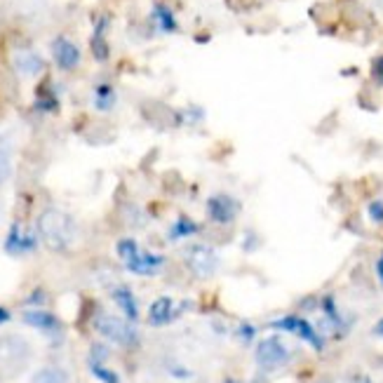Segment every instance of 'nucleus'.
<instances>
[{
    "label": "nucleus",
    "mask_w": 383,
    "mask_h": 383,
    "mask_svg": "<svg viewBox=\"0 0 383 383\" xmlns=\"http://www.w3.org/2000/svg\"><path fill=\"white\" fill-rule=\"evenodd\" d=\"M38 236L45 243V247H50L52 252H64L75 243L78 226L71 214L50 207L38 217Z\"/></svg>",
    "instance_id": "obj_1"
},
{
    "label": "nucleus",
    "mask_w": 383,
    "mask_h": 383,
    "mask_svg": "<svg viewBox=\"0 0 383 383\" xmlns=\"http://www.w3.org/2000/svg\"><path fill=\"white\" fill-rule=\"evenodd\" d=\"M291 360V350L287 348L280 336H266L256 343L254 350V362L263 372H275V369H282L284 365H289Z\"/></svg>",
    "instance_id": "obj_2"
},
{
    "label": "nucleus",
    "mask_w": 383,
    "mask_h": 383,
    "mask_svg": "<svg viewBox=\"0 0 383 383\" xmlns=\"http://www.w3.org/2000/svg\"><path fill=\"white\" fill-rule=\"evenodd\" d=\"M94 329L99 332L103 339L118 343V346H125V348H132L139 343V332L132 327L129 320H122V317H115V315H96L94 320Z\"/></svg>",
    "instance_id": "obj_3"
},
{
    "label": "nucleus",
    "mask_w": 383,
    "mask_h": 383,
    "mask_svg": "<svg viewBox=\"0 0 383 383\" xmlns=\"http://www.w3.org/2000/svg\"><path fill=\"white\" fill-rule=\"evenodd\" d=\"M31 358L29 343L19 336H0V369L5 374H17Z\"/></svg>",
    "instance_id": "obj_4"
},
{
    "label": "nucleus",
    "mask_w": 383,
    "mask_h": 383,
    "mask_svg": "<svg viewBox=\"0 0 383 383\" xmlns=\"http://www.w3.org/2000/svg\"><path fill=\"white\" fill-rule=\"evenodd\" d=\"M273 327H277V329H282V332H289V334L298 336V339H301L303 343L313 346L317 353L324 350L322 334L317 332V329L306 320V317H301V315H284V317H280V320L273 322Z\"/></svg>",
    "instance_id": "obj_5"
},
{
    "label": "nucleus",
    "mask_w": 383,
    "mask_h": 383,
    "mask_svg": "<svg viewBox=\"0 0 383 383\" xmlns=\"http://www.w3.org/2000/svg\"><path fill=\"white\" fill-rule=\"evenodd\" d=\"M240 214V203L229 193H214L207 200V217L212 224L231 226Z\"/></svg>",
    "instance_id": "obj_6"
},
{
    "label": "nucleus",
    "mask_w": 383,
    "mask_h": 383,
    "mask_svg": "<svg viewBox=\"0 0 383 383\" xmlns=\"http://www.w3.org/2000/svg\"><path fill=\"white\" fill-rule=\"evenodd\" d=\"M186 266L196 277H212L219 268V256L210 245H193L186 252Z\"/></svg>",
    "instance_id": "obj_7"
},
{
    "label": "nucleus",
    "mask_w": 383,
    "mask_h": 383,
    "mask_svg": "<svg viewBox=\"0 0 383 383\" xmlns=\"http://www.w3.org/2000/svg\"><path fill=\"white\" fill-rule=\"evenodd\" d=\"M125 266H127L129 273H134V275L151 277L162 268V266H165V256L153 254V252H146V250H136L134 254H129L125 259Z\"/></svg>",
    "instance_id": "obj_8"
},
{
    "label": "nucleus",
    "mask_w": 383,
    "mask_h": 383,
    "mask_svg": "<svg viewBox=\"0 0 383 383\" xmlns=\"http://www.w3.org/2000/svg\"><path fill=\"white\" fill-rule=\"evenodd\" d=\"M52 57H55L57 66L62 71H73L80 64V50L75 43H71L68 38H57L52 43Z\"/></svg>",
    "instance_id": "obj_9"
},
{
    "label": "nucleus",
    "mask_w": 383,
    "mask_h": 383,
    "mask_svg": "<svg viewBox=\"0 0 383 383\" xmlns=\"http://www.w3.org/2000/svg\"><path fill=\"white\" fill-rule=\"evenodd\" d=\"M174 317H177V310H174V301L170 296L155 298V301L151 303V308H148V322H151L153 327L172 322Z\"/></svg>",
    "instance_id": "obj_10"
},
{
    "label": "nucleus",
    "mask_w": 383,
    "mask_h": 383,
    "mask_svg": "<svg viewBox=\"0 0 383 383\" xmlns=\"http://www.w3.org/2000/svg\"><path fill=\"white\" fill-rule=\"evenodd\" d=\"M24 322L29 324V327L41 329V332H45V334H55V332H59L62 329L59 320H57L52 313H48V310H26Z\"/></svg>",
    "instance_id": "obj_11"
},
{
    "label": "nucleus",
    "mask_w": 383,
    "mask_h": 383,
    "mask_svg": "<svg viewBox=\"0 0 383 383\" xmlns=\"http://www.w3.org/2000/svg\"><path fill=\"white\" fill-rule=\"evenodd\" d=\"M15 68L26 78H34L45 68V62H43L41 55H36V52H31V50L17 52L15 55Z\"/></svg>",
    "instance_id": "obj_12"
},
{
    "label": "nucleus",
    "mask_w": 383,
    "mask_h": 383,
    "mask_svg": "<svg viewBox=\"0 0 383 383\" xmlns=\"http://www.w3.org/2000/svg\"><path fill=\"white\" fill-rule=\"evenodd\" d=\"M5 250H8L10 254H24V252L36 250V238L34 236H22L19 224H12L10 236H8V240H5Z\"/></svg>",
    "instance_id": "obj_13"
},
{
    "label": "nucleus",
    "mask_w": 383,
    "mask_h": 383,
    "mask_svg": "<svg viewBox=\"0 0 383 383\" xmlns=\"http://www.w3.org/2000/svg\"><path fill=\"white\" fill-rule=\"evenodd\" d=\"M113 301L118 303L120 310L125 313V317L129 322H134L136 317H139V303H136V298L132 294V289L129 287H118L113 291Z\"/></svg>",
    "instance_id": "obj_14"
},
{
    "label": "nucleus",
    "mask_w": 383,
    "mask_h": 383,
    "mask_svg": "<svg viewBox=\"0 0 383 383\" xmlns=\"http://www.w3.org/2000/svg\"><path fill=\"white\" fill-rule=\"evenodd\" d=\"M153 19L155 24H158V29L162 34H177L179 31V24H177V17H174V12L167 8V5L158 3L153 8Z\"/></svg>",
    "instance_id": "obj_15"
},
{
    "label": "nucleus",
    "mask_w": 383,
    "mask_h": 383,
    "mask_svg": "<svg viewBox=\"0 0 383 383\" xmlns=\"http://www.w3.org/2000/svg\"><path fill=\"white\" fill-rule=\"evenodd\" d=\"M31 383H68V374L62 367H43L34 374Z\"/></svg>",
    "instance_id": "obj_16"
},
{
    "label": "nucleus",
    "mask_w": 383,
    "mask_h": 383,
    "mask_svg": "<svg viewBox=\"0 0 383 383\" xmlns=\"http://www.w3.org/2000/svg\"><path fill=\"white\" fill-rule=\"evenodd\" d=\"M200 231V226L196 222H191L188 217H179L177 222H174L172 231H170V238L172 240H181V238H188V236H196Z\"/></svg>",
    "instance_id": "obj_17"
},
{
    "label": "nucleus",
    "mask_w": 383,
    "mask_h": 383,
    "mask_svg": "<svg viewBox=\"0 0 383 383\" xmlns=\"http://www.w3.org/2000/svg\"><path fill=\"white\" fill-rule=\"evenodd\" d=\"M89 372H92L101 383H120V376L111 372L108 367H103V362H94L89 360Z\"/></svg>",
    "instance_id": "obj_18"
},
{
    "label": "nucleus",
    "mask_w": 383,
    "mask_h": 383,
    "mask_svg": "<svg viewBox=\"0 0 383 383\" xmlns=\"http://www.w3.org/2000/svg\"><path fill=\"white\" fill-rule=\"evenodd\" d=\"M96 108L99 111H108V108L115 103V94H113V87L111 85H99L96 87Z\"/></svg>",
    "instance_id": "obj_19"
},
{
    "label": "nucleus",
    "mask_w": 383,
    "mask_h": 383,
    "mask_svg": "<svg viewBox=\"0 0 383 383\" xmlns=\"http://www.w3.org/2000/svg\"><path fill=\"white\" fill-rule=\"evenodd\" d=\"M101 31H103V24L96 26V34H94V38H92V55H94V59H96V62H106V59H108V45L103 43Z\"/></svg>",
    "instance_id": "obj_20"
},
{
    "label": "nucleus",
    "mask_w": 383,
    "mask_h": 383,
    "mask_svg": "<svg viewBox=\"0 0 383 383\" xmlns=\"http://www.w3.org/2000/svg\"><path fill=\"white\" fill-rule=\"evenodd\" d=\"M10 174H12V158H10L8 151L0 148V186L10 179Z\"/></svg>",
    "instance_id": "obj_21"
},
{
    "label": "nucleus",
    "mask_w": 383,
    "mask_h": 383,
    "mask_svg": "<svg viewBox=\"0 0 383 383\" xmlns=\"http://www.w3.org/2000/svg\"><path fill=\"white\" fill-rule=\"evenodd\" d=\"M367 217L372 224H383V200H372L367 205Z\"/></svg>",
    "instance_id": "obj_22"
},
{
    "label": "nucleus",
    "mask_w": 383,
    "mask_h": 383,
    "mask_svg": "<svg viewBox=\"0 0 383 383\" xmlns=\"http://www.w3.org/2000/svg\"><path fill=\"white\" fill-rule=\"evenodd\" d=\"M108 358V350L103 348V346H99V343H94L92 346V353H89V360H94V362H103Z\"/></svg>",
    "instance_id": "obj_23"
},
{
    "label": "nucleus",
    "mask_w": 383,
    "mask_h": 383,
    "mask_svg": "<svg viewBox=\"0 0 383 383\" xmlns=\"http://www.w3.org/2000/svg\"><path fill=\"white\" fill-rule=\"evenodd\" d=\"M372 73H374V78H376V80H379L381 85H383V55H381V57H376V59H374Z\"/></svg>",
    "instance_id": "obj_24"
},
{
    "label": "nucleus",
    "mask_w": 383,
    "mask_h": 383,
    "mask_svg": "<svg viewBox=\"0 0 383 383\" xmlns=\"http://www.w3.org/2000/svg\"><path fill=\"white\" fill-rule=\"evenodd\" d=\"M240 332H243V339H245V341H252V339H254V332H256V329L252 327V324H243V327H240Z\"/></svg>",
    "instance_id": "obj_25"
},
{
    "label": "nucleus",
    "mask_w": 383,
    "mask_h": 383,
    "mask_svg": "<svg viewBox=\"0 0 383 383\" xmlns=\"http://www.w3.org/2000/svg\"><path fill=\"white\" fill-rule=\"evenodd\" d=\"M374 268H376V277H379V282H381V287H383V254H381L379 259H376V266H374Z\"/></svg>",
    "instance_id": "obj_26"
},
{
    "label": "nucleus",
    "mask_w": 383,
    "mask_h": 383,
    "mask_svg": "<svg viewBox=\"0 0 383 383\" xmlns=\"http://www.w3.org/2000/svg\"><path fill=\"white\" fill-rule=\"evenodd\" d=\"M374 334H376V336H379V339H383V317H381V320H379V322H376V324H374Z\"/></svg>",
    "instance_id": "obj_27"
},
{
    "label": "nucleus",
    "mask_w": 383,
    "mask_h": 383,
    "mask_svg": "<svg viewBox=\"0 0 383 383\" xmlns=\"http://www.w3.org/2000/svg\"><path fill=\"white\" fill-rule=\"evenodd\" d=\"M10 310L8 308H3V306H0V324H3V322H8L10 320Z\"/></svg>",
    "instance_id": "obj_28"
},
{
    "label": "nucleus",
    "mask_w": 383,
    "mask_h": 383,
    "mask_svg": "<svg viewBox=\"0 0 383 383\" xmlns=\"http://www.w3.org/2000/svg\"><path fill=\"white\" fill-rule=\"evenodd\" d=\"M41 298H43V291H36V294L29 298V303H41Z\"/></svg>",
    "instance_id": "obj_29"
},
{
    "label": "nucleus",
    "mask_w": 383,
    "mask_h": 383,
    "mask_svg": "<svg viewBox=\"0 0 383 383\" xmlns=\"http://www.w3.org/2000/svg\"><path fill=\"white\" fill-rule=\"evenodd\" d=\"M358 383H374V381H372V379H369V376H362V379H360Z\"/></svg>",
    "instance_id": "obj_30"
},
{
    "label": "nucleus",
    "mask_w": 383,
    "mask_h": 383,
    "mask_svg": "<svg viewBox=\"0 0 383 383\" xmlns=\"http://www.w3.org/2000/svg\"><path fill=\"white\" fill-rule=\"evenodd\" d=\"M224 383H240V381H236V379H226Z\"/></svg>",
    "instance_id": "obj_31"
}]
</instances>
